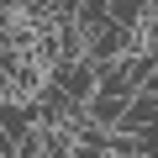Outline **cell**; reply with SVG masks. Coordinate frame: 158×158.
<instances>
[{
	"label": "cell",
	"instance_id": "1",
	"mask_svg": "<svg viewBox=\"0 0 158 158\" xmlns=\"http://www.w3.org/2000/svg\"><path fill=\"white\" fill-rule=\"evenodd\" d=\"M137 53V32L132 27H116V21H100V27H85V58L100 69V63H116V58H132Z\"/></svg>",
	"mask_w": 158,
	"mask_h": 158
},
{
	"label": "cell",
	"instance_id": "2",
	"mask_svg": "<svg viewBox=\"0 0 158 158\" xmlns=\"http://www.w3.org/2000/svg\"><path fill=\"white\" fill-rule=\"evenodd\" d=\"M95 95H111V100H132V95H137V74H132L127 58L95 69Z\"/></svg>",
	"mask_w": 158,
	"mask_h": 158
},
{
	"label": "cell",
	"instance_id": "3",
	"mask_svg": "<svg viewBox=\"0 0 158 158\" xmlns=\"http://www.w3.org/2000/svg\"><path fill=\"white\" fill-rule=\"evenodd\" d=\"M106 16H111L116 27H132V32H137L142 16H148V0H111V11H106Z\"/></svg>",
	"mask_w": 158,
	"mask_h": 158
},
{
	"label": "cell",
	"instance_id": "4",
	"mask_svg": "<svg viewBox=\"0 0 158 158\" xmlns=\"http://www.w3.org/2000/svg\"><path fill=\"white\" fill-rule=\"evenodd\" d=\"M0 158H6V148H0Z\"/></svg>",
	"mask_w": 158,
	"mask_h": 158
}]
</instances>
